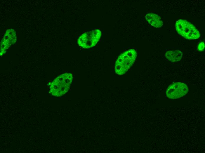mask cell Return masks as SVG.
<instances>
[{
    "label": "cell",
    "instance_id": "cell-1",
    "mask_svg": "<svg viewBox=\"0 0 205 153\" xmlns=\"http://www.w3.org/2000/svg\"><path fill=\"white\" fill-rule=\"evenodd\" d=\"M137 53L134 49H130L121 54L115 64V71L119 75L126 73L132 66L136 59Z\"/></svg>",
    "mask_w": 205,
    "mask_h": 153
},
{
    "label": "cell",
    "instance_id": "cell-2",
    "mask_svg": "<svg viewBox=\"0 0 205 153\" xmlns=\"http://www.w3.org/2000/svg\"><path fill=\"white\" fill-rule=\"evenodd\" d=\"M73 79V76L70 73H65L57 77L51 83V94L56 96L64 95L69 90Z\"/></svg>",
    "mask_w": 205,
    "mask_h": 153
},
{
    "label": "cell",
    "instance_id": "cell-3",
    "mask_svg": "<svg viewBox=\"0 0 205 153\" xmlns=\"http://www.w3.org/2000/svg\"><path fill=\"white\" fill-rule=\"evenodd\" d=\"M175 26L178 33L187 39H196L200 36V33L195 26L186 20H177Z\"/></svg>",
    "mask_w": 205,
    "mask_h": 153
},
{
    "label": "cell",
    "instance_id": "cell-4",
    "mask_svg": "<svg viewBox=\"0 0 205 153\" xmlns=\"http://www.w3.org/2000/svg\"><path fill=\"white\" fill-rule=\"evenodd\" d=\"M102 33L99 29L85 32L79 37L78 44L81 47L88 49L95 46L101 38Z\"/></svg>",
    "mask_w": 205,
    "mask_h": 153
},
{
    "label": "cell",
    "instance_id": "cell-5",
    "mask_svg": "<svg viewBox=\"0 0 205 153\" xmlns=\"http://www.w3.org/2000/svg\"><path fill=\"white\" fill-rule=\"evenodd\" d=\"M188 91V87L186 84L180 82H176L169 86L166 89V93L168 97L174 99L186 95Z\"/></svg>",
    "mask_w": 205,
    "mask_h": 153
},
{
    "label": "cell",
    "instance_id": "cell-6",
    "mask_svg": "<svg viewBox=\"0 0 205 153\" xmlns=\"http://www.w3.org/2000/svg\"><path fill=\"white\" fill-rule=\"evenodd\" d=\"M145 18L151 25L156 28H160L163 26V23L161 17L155 14L148 13L146 15Z\"/></svg>",
    "mask_w": 205,
    "mask_h": 153
},
{
    "label": "cell",
    "instance_id": "cell-7",
    "mask_svg": "<svg viewBox=\"0 0 205 153\" xmlns=\"http://www.w3.org/2000/svg\"><path fill=\"white\" fill-rule=\"evenodd\" d=\"M183 56V53L179 50L168 51L165 53L166 57L172 62H176L180 61Z\"/></svg>",
    "mask_w": 205,
    "mask_h": 153
},
{
    "label": "cell",
    "instance_id": "cell-8",
    "mask_svg": "<svg viewBox=\"0 0 205 153\" xmlns=\"http://www.w3.org/2000/svg\"><path fill=\"white\" fill-rule=\"evenodd\" d=\"M205 48V44L204 42L199 43L198 46V49L199 51H202Z\"/></svg>",
    "mask_w": 205,
    "mask_h": 153
}]
</instances>
